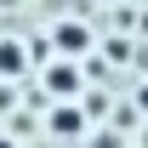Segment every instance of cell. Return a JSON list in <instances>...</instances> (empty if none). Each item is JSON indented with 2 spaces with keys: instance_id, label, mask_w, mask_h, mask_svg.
I'll use <instances>...</instances> for the list:
<instances>
[{
  "instance_id": "cell-1",
  "label": "cell",
  "mask_w": 148,
  "mask_h": 148,
  "mask_svg": "<svg viewBox=\"0 0 148 148\" xmlns=\"http://www.w3.org/2000/svg\"><path fill=\"white\" fill-rule=\"evenodd\" d=\"M40 91L51 97V103H80L86 97V63L80 57H51L40 69Z\"/></svg>"
},
{
  "instance_id": "cell-2",
  "label": "cell",
  "mask_w": 148,
  "mask_h": 148,
  "mask_svg": "<svg viewBox=\"0 0 148 148\" xmlns=\"http://www.w3.org/2000/svg\"><path fill=\"white\" fill-rule=\"evenodd\" d=\"M46 131H51L57 143H86L91 114L80 108V103H51V108H46Z\"/></svg>"
},
{
  "instance_id": "cell-3",
  "label": "cell",
  "mask_w": 148,
  "mask_h": 148,
  "mask_svg": "<svg viewBox=\"0 0 148 148\" xmlns=\"http://www.w3.org/2000/svg\"><path fill=\"white\" fill-rule=\"evenodd\" d=\"M51 40H57V51H63V57H80V63H86V51H91V29H86V23H74V17L57 23Z\"/></svg>"
},
{
  "instance_id": "cell-4",
  "label": "cell",
  "mask_w": 148,
  "mask_h": 148,
  "mask_svg": "<svg viewBox=\"0 0 148 148\" xmlns=\"http://www.w3.org/2000/svg\"><path fill=\"white\" fill-rule=\"evenodd\" d=\"M29 74V46L17 34H0V80H23Z\"/></svg>"
},
{
  "instance_id": "cell-5",
  "label": "cell",
  "mask_w": 148,
  "mask_h": 148,
  "mask_svg": "<svg viewBox=\"0 0 148 148\" xmlns=\"http://www.w3.org/2000/svg\"><path fill=\"white\" fill-rule=\"evenodd\" d=\"M86 143H91V148H125V137H114V131H103V137H91V131H86Z\"/></svg>"
},
{
  "instance_id": "cell-6",
  "label": "cell",
  "mask_w": 148,
  "mask_h": 148,
  "mask_svg": "<svg viewBox=\"0 0 148 148\" xmlns=\"http://www.w3.org/2000/svg\"><path fill=\"white\" fill-rule=\"evenodd\" d=\"M0 148H17V137H12V131H0Z\"/></svg>"
},
{
  "instance_id": "cell-7",
  "label": "cell",
  "mask_w": 148,
  "mask_h": 148,
  "mask_svg": "<svg viewBox=\"0 0 148 148\" xmlns=\"http://www.w3.org/2000/svg\"><path fill=\"white\" fill-rule=\"evenodd\" d=\"M97 6H114V0H97Z\"/></svg>"
},
{
  "instance_id": "cell-8",
  "label": "cell",
  "mask_w": 148,
  "mask_h": 148,
  "mask_svg": "<svg viewBox=\"0 0 148 148\" xmlns=\"http://www.w3.org/2000/svg\"><path fill=\"white\" fill-rule=\"evenodd\" d=\"M143 148H148V131H143Z\"/></svg>"
}]
</instances>
